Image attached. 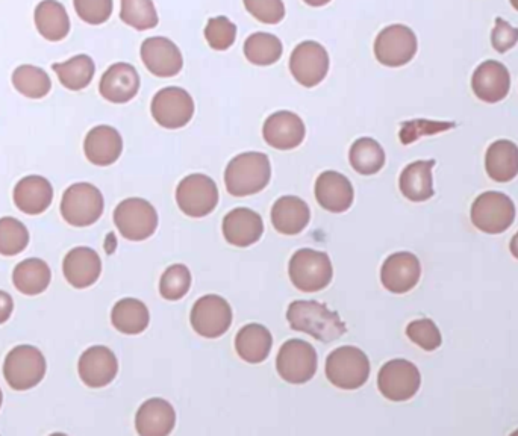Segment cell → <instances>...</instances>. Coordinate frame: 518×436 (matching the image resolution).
<instances>
[{
    "instance_id": "cell-1",
    "label": "cell",
    "mask_w": 518,
    "mask_h": 436,
    "mask_svg": "<svg viewBox=\"0 0 518 436\" xmlns=\"http://www.w3.org/2000/svg\"><path fill=\"white\" fill-rule=\"evenodd\" d=\"M291 329L311 335L322 343H331L346 334V324L337 312L314 300H297L288 306Z\"/></svg>"
},
{
    "instance_id": "cell-2",
    "label": "cell",
    "mask_w": 518,
    "mask_h": 436,
    "mask_svg": "<svg viewBox=\"0 0 518 436\" xmlns=\"http://www.w3.org/2000/svg\"><path fill=\"white\" fill-rule=\"evenodd\" d=\"M272 179V164L263 152H244L231 159L225 170V185L235 197L261 193Z\"/></svg>"
},
{
    "instance_id": "cell-3",
    "label": "cell",
    "mask_w": 518,
    "mask_h": 436,
    "mask_svg": "<svg viewBox=\"0 0 518 436\" xmlns=\"http://www.w3.org/2000/svg\"><path fill=\"white\" fill-rule=\"evenodd\" d=\"M288 273L297 290L302 293H316L331 284L334 267L325 252L300 249L291 256Z\"/></svg>"
},
{
    "instance_id": "cell-4",
    "label": "cell",
    "mask_w": 518,
    "mask_h": 436,
    "mask_svg": "<svg viewBox=\"0 0 518 436\" xmlns=\"http://www.w3.org/2000/svg\"><path fill=\"white\" fill-rule=\"evenodd\" d=\"M326 377L340 390H358L369 380V358L358 347H338L326 359Z\"/></svg>"
},
{
    "instance_id": "cell-5",
    "label": "cell",
    "mask_w": 518,
    "mask_h": 436,
    "mask_svg": "<svg viewBox=\"0 0 518 436\" xmlns=\"http://www.w3.org/2000/svg\"><path fill=\"white\" fill-rule=\"evenodd\" d=\"M105 202L94 185L81 182L67 188L61 200V214L69 225L87 228L102 217Z\"/></svg>"
},
{
    "instance_id": "cell-6",
    "label": "cell",
    "mask_w": 518,
    "mask_h": 436,
    "mask_svg": "<svg viewBox=\"0 0 518 436\" xmlns=\"http://www.w3.org/2000/svg\"><path fill=\"white\" fill-rule=\"evenodd\" d=\"M472 223L485 234L499 235L508 231L515 220V205L511 197L499 191H487L472 206Z\"/></svg>"
},
{
    "instance_id": "cell-7",
    "label": "cell",
    "mask_w": 518,
    "mask_h": 436,
    "mask_svg": "<svg viewBox=\"0 0 518 436\" xmlns=\"http://www.w3.org/2000/svg\"><path fill=\"white\" fill-rule=\"evenodd\" d=\"M419 41L411 28L405 25H390L379 32L375 40L376 60L385 67L406 66L416 57Z\"/></svg>"
},
{
    "instance_id": "cell-8",
    "label": "cell",
    "mask_w": 518,
    "mask_h": 436,
    "mask_svg": "<svg viewBox=\"0 0 518 436\" xmlns=\"http://www.w3.org/2000/svg\"><path fill=\"white\" fill-rule=\"evenodd\" d=\"M114 223L126 240L144 241L157 231L158 212L147 200L132 197L117 206Z\"/></svg>"
},
{
    "instance_id": "cell-9",
    "label": "cell",
    "mask_w": 518,
    "mask_h": 436,
    "mask_svg": "<svg viewBox=\"0 0 518 436\" xmlns=\"http://www.w3.org/2000/svg\"><path fill=\"white\" fill-rule=\"evenodd\" d=\"M4 374L13 390H31L40 384L46 374V359L35 347L17 346L5 359Z\"/></svg>"
},
{
    "instance_id": "cell-10",
    "label": "cell",
    "mask_w": 518,
    "mask_h": 436,
    "mask_svg": "<svg viewBox=\"0 0 518 436\" xmlns=\"http://www.w3.org/2000/svg\"><path fill=\"white\" fill-rule=\"evenodd\" d=\"M331 67L328 50L317 41L297 44L291 52L290 72L302 87L314 88L325 81Z\"/></svg>"
},
{
    "instance_id": "cell-11",
    "label": "cell",
    "mask_w": 518,
    "mask_h": 436,
    "mask_svg": "<svg viewBox=\"0 0 518 436\" xmlns=\"http://www.w3.org/2000/svg\"><path fill=\"white\" fill-rule=\"evenodd\" d=\"M176 202L179 209L191 218H202L210 215L219 203V188L210 176H187L176 188Z\"/></svg>"
},
{
    "instance_id": "cell-12",
    "label": "cell",
    "mask_w": 518,
    "mask_h": 436,
    "mask_svg": "<svg viewBox=\"0 0 518 436\" xmlns=\"http://www.w3.org/2000/svg\"><path fill=\"white\" fill-rule=\"evenodd\" d=\"M194 100L187 90L179 87H166L158 91L152 99L150 113L153 120L164 129H181L191 122L194 116Z\"/></svg>"
},
{
    "instance_id": "cell-13",
    "label": "cell",
    "mask_w": 518,
    "mask_h": 436,
    "mask_svg": "<svg viewBox=\"0 0 518 436\" xmlns=\"http://www.w3.org/2000/svg\"><path fill=\"white\" fill-rule=\"evenodd\" d=\"M316 349L303 340H288L279 350L276 368L288 384L302 385L316 376Z\"/></svg>"
},
{
    "instance_id": "cell-14",
    "label": "cell",
    "mask_w": 518,
    "mask_h": 436,
    "mask_svg": "<svg viewBox=\"0 0 518 436\" xmlns=\"http://www.w3.org/2000/svg\"><path fill=\"white\" fill-rule=\"evenodd\" d=\"M422 376L419 368L406 359H393L379 371L378 388L391 402H406L419 393Z\"/></svg>"
},
{
    "instance_id": "cell-15",
    "label": "cell",
    "mask_w": 518,
    "mask_h": 436,
    "mask_svg": "<svg viewBox=\"0 0 518 436\" xmlns=\"http://www.w3.org/2000/svg\"><path fill=\"white\" fill-rule=\"evenodd\" d=\"M232 308L223 297L217 294H208L200 297L191 309L190 321L194 332L200 337H223L232 324Z\"/></svg>"
},
{
    "instance_id": "cell-16",
    "label": "cell",
    "mask_w": 518,
    "mask_h": 436,
    "mask_svg": "<svg viewBox=\"0 0 518 436\" xmlns=\"http://www.w3.org/2000/svg\"><path fill=\"white\" fill-rule=\"evenodd\" d=\"M140 55L146 69L157 78H173L184 69L181 49L167 37L146 38Z\"/></svg>"
},
{
    "instance_id": "cell-17",
    "label": "cell",
    "mask_w": 518,
    "mask_h": 436,
    "mask_svg": "<svg viewBox=\"0 0 518 436\" xmlns=\"http://www.w3.org/2000/svg\"><path fill=\"white\" fill-rule=\"evenodd\" d=\"M422 276L419 258L409 252H397L385 259L381 268V282L393 294H405L416 288Z\"/></svg>"
},
{
    "instance_id": "cell-18",
    "label": "cell",
    "mask_w": 518,
    "mask_h": 436,
    "mask_svg": "<svg viewBox=\"0 0 518 436\" xmlns=\"http://www.w3.org/2000/svg\"><path fill=\"white\" fill-rule=\"evenodd\" d=\"M78 370L87 387L103 388L116 379L119 362L108 347L94 346L82 353Z\"/></svg>"
},
{
    "instance_id": "cell-19",
    "label": "cell",
    "mask_w": 518,
    "mask_h": 436,
    "mask_svg": "<svg viewBox=\"0 0 518 436\" xmlns=\"http://www.w3.org/2000/svg\"><path fill=\"white\" fill-rule=\"evenodd\" d=\"M305 135V123L291 111H278L264 122L263 137L273 149H296L305 140Z\"/></svg>"
},
{
    "instance_id": "cell-20",
    "label": "cell",
    "mask_w": 518,
    "mask_h": 436,
    "mask_svg": "<svg viewBox=\"0 0 518 436\" xmlns=\"http://www.w3.org/2000/svg\"><path fill=\"white\" fill-rule=\"evenodd\" d=\"M223 237L235 247L258 243L264 234V222L258 212L249 208L232 209L223 218Z\"/></svg>"
},
{
    "instance_id": "cell-21",
    "label": "cell",
    "mask_w": 518,
    "mask_h": 436,
    "mask_svg": "<svg viewBox=\"0 0 518 436\" xmlns=\"http://www.w3.org/2000/svg\"><path fill=\"white\" fill-rule=\"evenodd\" d=\"M141 79L137 69L128 63L113 64L100 79L99 91L111 103H128L140 91Z\"/></svg>"
},
{
    "instance_id": "cell-22",
    "label": "cell",
    "mask_w": 518,
    "mask_h": 436,
    "mask_svg": "<svg viewBox=\"0 0 518 436\" xmlns=\"http://www.w3.org/2000/svg\"><path fill=\"white\" fill-rule=\"evenodd\" d=\"M472 88L478 99L497 103L508 96L511 90V76L499 61H484L473 73Z\"/></svg>"
},
{
    "instance_id": "cell-23",
    "label": "cell",
    "mask_w": 518,
    "mask_h": 436,
    "mask_svg": "<svg viewBox=\"0 0 518 436\" xmlns=\"http://www.w3.org/2000/svg\"><path fill=\"white\" fill-rule=\"evenodd\" d=\"M316 199L326 211L341 214L352 206L355 191L352 182L346 176L328 170L317 178Z\"/></svg>"
},
{
    "instance_id": "cell-24",
    "label": "cell",
    "mask_w": 518,
    "mask_h": 436,
    "mask_svg": "<svg viewBox=\"0 0 518 436\" xmlns=\"http://www.w3.org/2000/svg\"><path fill=\"white\" fill-rule=\"evenodd\" d=\"M84 152L88 161L94 166H111L122 155V135L113 126H96L85 137Z\"/></svg>"
},
{
    "instance_id": "cell-25",
    "label": "cell",
    "mask_w": 518,
    "mask_h": 436,
    "mask_svg": "<svg viewBox=\"0 0 518 436\" xmlns=\"http://www.w3.org/2000/svg\"><path fill=\"white\" fill-rule=\"evenodd\" d=\"M63 270L72 287L84 290L96 284L102 273V261L90 247H76L64 258Z\"/></svg>"
},
{
    "instance_id": "cell-26",
    "label": "cell",
    "mask_w": 518,
    "mask_h": 436,
    "mask_svg": "<svg viewBox=\"0 0 518 436\" xmlns=\"http://www.w3.org/2000/svg\"><path fill=\"white\" fill-rule=\"evenodd\" d=\"M175 424V408L163 399L146 400L135 417V427L141 436H169Z\"/></svg>"
},
{
    "instance_id": "cell-27",
    "label": "cell",
    "mask_w": 518,
    "mask_h": 436,
    "mask_svg": "<svg viewBox=\"0 0 518 436\" xmlns=\"http://www.w3.org/2000/svg\"><path fill=\"white\" fill-rule=\"evenodd\" d=\"M54 200V188L43 176H26L14 188V203L28 215L43 214Z\"/></svg>"
},
{
    "instance_id": "cell-28",
    "label": "cell",
    "mask_w": 518,
    "mask_h": 436,
    "mask_svg": "<svg viewBox=\"0 0 518 436\" xmlns=\"http://www.w3.org/2000/svg\"><path fill=\"white\" fill-rule=\"evenodd\" d=\"M311 211L308 203L296 196L276 200L272 208V223L279 234L297 235L308 226Z\"/></svg>"
},
{
    "instance_id": "cell-29",
    "label": "cell",
    "mask_w": 518,
    "mask_h": 436,
    "mask_svg": "<svg viewBox=\"0 0 518 436\" xmlns=\"http://www.w3.org/2000/svg\"><path fill=\"white\" fill-rule=\"evenodd\" d=\"M434 166V159H429V161L411 162L403 169L399 187L406 199L420 203L434 197V179H432Z\"/></svg>"
},
{
    "instance_id": "cell-30",
    "label": "cell",
    "mask_w": 518,
    "mask_h": 436,
    "mask_svg": "<svg viewBox=\"0 0 518 436\" xmlns=\"http://www.w3.org/2000/svg\"><path fill=\"white\" fill-rule=\"evenodd\" d=\"M273 337L263 324H247L235 337V350L247 364H261L272 352Z\"/></svg>"
},
{
    "instance_id": "cell-31",
    "label": "cell",
    "mask_w": 518,
    "mask_h": 436,
    "mask_svg": "<svg viewBox=\"0 0 518 436\" xmlns=\"http://www.w3.org/2000/svg\"><path fill=\"white\" fill-rule=\"evenodd\" d=\"M485 170L494 182H511L518 175V146L509 140H497L488 147Z\"/></svg>"
},
{
    "instance_id": "cell-32",
    "label": "cell",
    "mask_w": 518,
    "mask_h": 436,
    "mask_svg": "<svg viewBox=\"0 0 518 436\" xmlns=\"http://www.w3.org/2000/svg\"><path fill=\"white\" fill-rule=\"evenodd\" d=\"M34 22L47 41L64 40L70 32L69 14L58 0H41L35 8Z\"/></svg>"
},
{
    "instance_id": "cell-33",
    "label": "cell",
    "mask_w": 518,
    "mask_h": 436,
    "mask_svg": "<svg viewBox=\"0 0 518 436\" xmlns=\"http://www.w3.org/2000/svg\"><path fill=\"white\" fill-rule=\"evenodd\" d=\"M111 321L117 331L126 335L143 334L149 326L150 314L141 300L122 299L114 305Z\"/></svg>"
},
{
    "instance_id": "cell-34",
    "label": "cell",
    "mask_w": 518,
    "mask_h": 436,
    "mask_svg": "<svg viewBox=\"0 0 518 436\" xmlns=\"http://www.w3.org/2000/svg\"><path fill=\"white\" fill-rule=\"evenodd\" d=\"M52 273L43 259L29 258L20 262L13 273V282L20 293L37 296L49 287Z\"/></svg>"
},
{
    "instance_id": "cell-35",
    "label": "cell",
    "mask_w": 518,
    "mask_h": 436,
    "mask_svg": "<svg viewBox=\"0 0 518 436\" xmlns=\"http://www.w3.org/2000/svg\"><path fill=\"white\" fill-rule=\"evenodd\" d=\"M282 53V41L269 32H253L244 41V57L253 66H273L281 60Z\"/></svg>"
},
{
    "instance_id": "cell-36",
    "label": "cell",
    "mask_w": 518,
    "mask_h": 436,
    "mask_svg": "<svg viewBox=\"0 0 518 436\" xmlns=\"http://www.w3.org/2000/svg\"><path fill=\"white\" fill-rule=\"evenodd\" d=\"M350 166L359 175L372 176L385 166V152L381 144L373 138H358L350 147Z\"/></svg>"
},
{
    "instance_id": "cell-37",
    "label": "cell",
    "mask_w": 518,
    "mask_h": 436,
    "mask_svg": "<svg viewBox=\"0 0 518 436\" xmlns=\"http://www.w3.org/2000/svg\"><path fill=\"white\" fill-rule=\"evenodd\" d=\"M52 69L57 73L58 79L67 90L79 91L87 88L93 81L96 66L91 57L81 53L70 58L66 63L52 64Z\"/></svg>"
},
{
    "instance_id": "cell-38",
    "label": "cell",
    "mask_w": 518,
    "mask_h": 436,
    "mask_svg": "<svg viewBox=\"0 0 518 436\" xmlns=\"http://www.w3.org/2000/svg\"><path fill=\"white\" fill-rule=\"evenodd\" d=\"M13 85L23 96L29 99H41L49 93L52 81L40 67L23 64L14 70Z\"/></svg>"
},
{
    "instance_id": "cell-39",
    "label": "cell",
    "mask_w": 518,
    "mask_h": 436,
    "mask_svg": "<svg viewBox=\"0 0 518 436\" xmlns=\"http://www.w3.org/2000/svg\"><path fill=\"white\" fill-rule=\"evenodd\" d=\"M120 2H122L120 19L125 25L140 32L157 28L160 17L153 0H120Z\"/></svg>"
},
{
    "instance_id": "cell-40",
    "label": "cell",
    "mask_w": 518,
    "mask_h": 436,
    "mask_svg": "<svg viewBox=\"0 0 518 436\" xmlns=\"http://www.w3.org/2000/svg\"><path fill=\"white\" fill-rule=\"evenodd\" d=\"M29 232L16 218H0V255L16 256L26 249Z\"/></svg>"
},
{
    "instance_id": "cell-41",
    "label": "cell",
    "mask_w": 518,
    "mask_h": 436,
    "mask_svg": "<svg viewBox=\"0 0 518 436\" xmlns=\"http://www.w3.org/2000/svg\"><path fill=\"white\" fill-rule=\"evenodd\" d=\"M191 287V273L188 267L182 264L170 265L160 281V293L163 299L176 302L187 296Z\"/></svg>"
},
{
    "instance_id": "cell-42",
    "label": "cell",
    "mask_w": 518,
    "mask_h": 436,
    "mask_svg": "<svg viewBox=\"0 0 518 436\" xmlns=\"http://www.w3.org/2000/svg\"><path fill=\"white\" fill-rule=\"evenodd\" d=\"M237 25L226 16H217L213 19L208 20L206 23L205 40L211 49L217 50V52H225V50L231 49L234 46L235 40H237Z\"/></svg>"
},
{
    "instance_id": "cell-43",
    "label": "cell",
    "mask_w": 518,
    "mask_h": 436,
    "mask_svg": "<svg viewBox=\"0 0 518 436\" xmlns=\"http://www.w3.org/2000/svg\"><path fill=\"white\" fill-rule=\"evenodd\" d=\"M406 335L412 343L417 344L420 349L426 350V352H434L443 343L440 329L429 318L411 321L406 327Z\"/></svg>"
},
{
    "instance_id": "cell-44",
    "label": "cell",
    "mask_w": 518,
    "mask_h": 436,
    "mask_svg": "<svg viewBox=\"0 0 518 436\" xmlns=\"http://www.w3.org/2000/svg\"><path fill=\"white\" fill-rule=\"evenodd\" d=\"M247 13L264 23V25H278L285 19L284 0H243Z\"/></svg>"
},
{
    "instance_id": "cell-45",
    "label": "cell",
    "mask_w": 518,
    "mask_h": 436,
    "mask_svg": "<svg viewBox=\"0 0 518 436\" xmlns=\"http://www.w3.org/2000/svg\"><path fill=\"white\" fill-rule=\"evenodd\" d=\"M76 14L88 25H103L113 14V0H73Z\"/></svg>"
},
{
    "instance_id": "cell-46",
    "label": "cell",
    "mask_w": 518,
    "mask_h": 436,
    "mask_svg": "<svg viewBox=\"0 0 518 436\" xmlns=\"http://www.w3.org/2000/svg\"><path fill=\"white\" fill-rule=\"evenodd\" d=\"M456 123L453 122H431V120H414V122L405 123L403 125L402 141L405 144L416 141L422 135H435L441 132L449 131L455 128Z\"/></svg>"
},
{
    "instance_id": "cell-47",
    "label": "cell",
    "mask_w": 518,
    "mask_h": 436,
    "mask_svg": "<svg viewBox=\"0 0 518 436\" xmlns=\"http://www.w3.org/2000/svg\"><path fill=\"white\" fill-rule=\"evenodd\" d=\"M517 43L518 29L503 20L502 17H497L496 26L491 32V44H493L494 49L499 53H505Z\"/></svg>"
},
{
    "instance_id": "cell-48",
    "label": "cell",
    "mask_w": 518,
    "mask_h": 436,
    "mask_svg": "<svg viewBox=\"0 0 518 436\" xmlns=\"http://www.w3.org/2000/svg\"><path fill=\"white\" fill-rule=\"evenodd\" d=\"M13 309L14 303L10 294L0 291V324H4L5 321L10 320Z\"/></svg>"
},
{
    "instance_id": "cell-49",
    "label": "cell",
    "mask_w": 518,
    "mask_h": 436,
    "mask_svg": "<svg viewBox=\"0 0 518 436\" xmlns=\"http://www.w3.org/2000/svg\"><path fill=\"white\" fill-rule=\"evenodd\" d=\"M306 5L313 8H322L326 5L331 4L332 0H303Z\"/></svg>"
},
{
    "instance_id": "cell-50",
    "label": "cell",
    "mask_w": 518,
    "mask_h": 436,
    "mask_svg": "<svg viewBox=\"0 0 518 436\" xmlns=\"http://www.w3.org/2000/svg\"><path fill=\"white\" fill-rule=\"evenodd\" d=\"M509 250H511L512 256L518 259V232L512 237L511 244H509Z\"/></svg>"
},
{
    "instance_id": "cell-51",
    "label": "cell",
    "mask_w": 518,
    "mask_h": 436,
    "mask_svg": "<svg viewBox=\"0 0 518 436\" xmlns=\"http://www.w3.org/2000/svg\"><path fill=\"white\" fill-rule=\"evenodd\" d=\"M511 2L512 7H514V10L518 11V0H509Z\"/></svg>"
},
{
    "instance_id": "cell-52",
    "label": "cell",
    "mask_w": 518,
    "mask_h": 436,
    "mask_svg": "<svg viewBox=\"0 0 518 436\" xmlns=\"http://www.w3.org/2000/svg\"><path fill=\"white\" fill-rule=\"evenodd\" d=\"M2 397L4 396H2V390H0V406H2Z\"/></svg>"
}]
</instances>
